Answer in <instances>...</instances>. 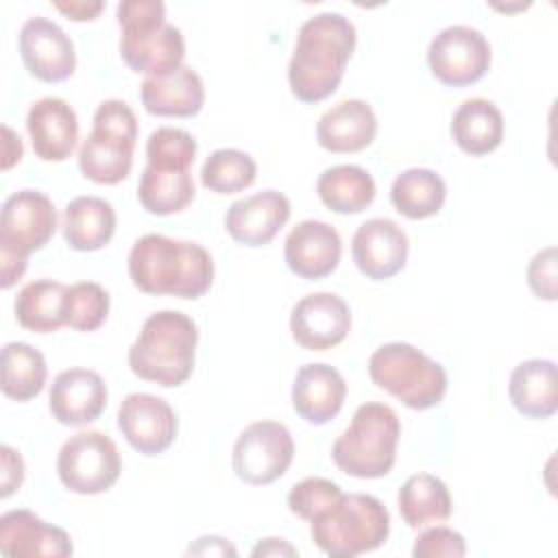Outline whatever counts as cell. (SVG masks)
<instances>
[{"mask_svg": "<svg viewBox=\"0 0 558 558\" xmlns=\"http://www.w3.org/2000/svg\"><path fill=\"white\" fill-rule=\"evenodd\" d=\"M355 39V26L342 13H318L301 24L288 65V83L296 100L316 105L338 89Z\"/></svg>", "mask_w": 558, "mask_h": 558, "instance_id": "6da1fadb", "label": "cell"}, {"mask_svg": "<svg viewBox=\"0 0 558 558\" xmlns=\"http://www.w3.org/2000/svg\"><path fill=\"white\" fill-rule=\"evenodd\" d=\"M129 277L146 294L198 299L214 281V259L196 242L146 233L129 253Z\"/></svg>", "mask_w": 558, "mask_h": 558, "instance_id": "7a4b0ae2", "label": "cell"}, {"mask_svg": "<svg viewBox=\"0 0 558 558\" xmlns=\"http://www.w3.org/2000/svg\"><path fill=\"white\" fill-rule=\"evenodd\" d=\"M196 140L174 126H159L146 140V168L137 183V198L148 214L170 216L183 211L196 196L192 163Z\"/></svg>", "mask_w": 558, "mask_h": 558, "instance_id": "3957f363", "label": "cell"}, {"mask_svg": "<svg viewBox=\"0 0 558 558\" xmlns=\"http://www.w3.org/2000/svg\"><path fill=\"white\" fill-rule=\"evenodd\" d=\"M198 329L196 323L179 310H159L150 314L140 336L129 349V366L140 379L163 388L181 386L194 371Z\"/></svg>", "mask_w": 558, "mask_h": 558, "instance_id": "277c9868", "label": "cell"}, {"mask_svg": "<svg viewBox=\"0 0 558 558\" xmlns=\"http://www.w3.org/2000/svg\"><path fill=\"white\" fill-rule=\"evenodd\" d=\"M122 28L120 57L137 74L166 76L183 65V33L166 22L161 0H122L116 9Z\"/></svg>", "mask_w": 558, "mask_h": 558, "instance_id": "5b68a950", "label": "cell"}, {"mask_svg": "<svg viewBox=\"0 0 558 558\" xmlns=\"http://www.w3.org/2000/svg\"><path fill=\"white\" fill-rule=\"evenodd\" d=\"M314 545L331 558H353L384 545L390 532L386 506L364 493L340 495L336 504L310 521Z\"/></svg>", "mask_w": 558, "mask_h": 558, "instance_id": "8992f818", "label": "cell"}, {"mask_svg": "<svg viewBox=\"0 0 558 558\" xmlns=\"http://www.w3.org/2000/svg\"><path fill=\"white\" fill-rule=\"evenodd\" d=\"M401 423L386 403H362L351 425L336 438L331 458L340 471L360 480H375L390 473L397 460Z\"/></svg>", "mask_w": 558, "mask_h": 558, "instance_id": "52a82bcc", "label": "cell"}, {"mask_svg": "<svg viewBox=\"0 0 558 558\" xmlns=\"http://www.w3.org/2000/svg\"><path fill=\"white\" fill-rule=\"evenodd\" d=\"M92 122L78 148V168L94 183L116 185L129 177L133 166L137 118L124 100L111 98L98 105Z\"/></svg>", "mask_w": 558, "mask_h": 558, "instance_id": "ba28073f", "label": "cell"}, {"mask_svg": "<svg viewBox=\"0 0 558 558\" xmlns=\"http://www.w3.org/2000/svg\"><path fill=\"white\" fill-rule=\"evenodd\" d=\"M368 375L412 410L436 408L447 392L445 368L408 342L381 344L368 360Z\"/></svg>", "mask_w": 558, "mask_h": 558, "instance_id": "9c48e42d", "label": "cell"}, {"mask_svg": "<svg viewBox=\"0 0 558 558\" xmlns=\"http://www.w3.org/2000/svg\"><path fill=\"white\" fill-rule=\"evenodd\" d=\"M122 471L116 442L102 432H78L68 438L57 456L61 484L76 495L109 490Z\"/></svg>", "mask_w": 558, "mask_h": 558, "instance_id": "30bf717a", "label": "cell"}, {"mask_svg": "<svg viewBox=\"0 0 558 558\" xmlns=\"http://www.w3.org/2000/svg\"><path fill=\"white\" fill-rule=\"evenodd\" d=\"M294 458V440L283 423L255 421L233 445L231 464L244 484L266 486L279 480Z\"/></svg>", "mask_w": 558, "mask_h": 558, "instance_id": "8fae6325", "label": "cell"}, {"mask_svg": "<svg viewBox=\"0 0 558 558\" xmlns=\"http://www.w3.org/2000/svg\"><path fill=\"white\" fill-rule=\"evenodd\" d=\"M427 63L442 85L466 87L488 72L490 44L477 28L453 24L429 41Z\"/></svg>", "mask_w": 558, "mask_h": 558, "instance_id": "7c38bea8", "label": "cell"}, {"mask_svg": "<svg viewBox=\"0 0 558 558\" xmlns=\"http://www.w3.org/2000/svg\"><path fill=\"white\" fill-rule=\"evenodd\" d=\"M57 231V209L39 190H20L2 203L0 248L28 257L44 248Z\"/></svg>", "mask_w": 558, "mask_h": 558, "instance_id": "4fadbf2b", "label": "cell"}, {"mask_svg": "<svg viewBox=\"0 0 558 558\" xmlns=\"http://www.w3.org/2000/svg\"><path fill=\"white\" fill-rule=\"evenodd\" d=\"M20 57L31 76L44 83H61L76 70L72 39L61 26L46 17H28L17 37Z\"/></svg>", "mask_w": 558, "mask_h": 558, "instance_id": "5bb4252c", "label": "cell"}, {"mask_svg": "<svg viewBox=\"0 0 558 558\" xmlns=\"http://www.w3.org/2000/svg\"><path fill=\"white\" fill-rule=\"evenodd\" d=\"M118 427L142 456L163 453L177 438V414L170 403L148 392H131L118 408Z\"/></svg>", "mask_w": 558, "mask_h": 558, "instance_id": "9a60e30c", "label": "cell"}, {"mask_svg": "<svg viewBox=\"0 0 558 558\" xmlns=\"http://www.w3.org/2000/svg\"><path fill=\"white\" fill-rule=\"evenodd\" d=\"M351 329V310L342 296L316 292L303 296L290 314V331L299 347L327 351L340 344Z\"/></svg>", "mask_w": 558, "mask_h": 558, "instance_id": "2e32d148", "label": "cell"}, {"mask_svg": "<svg viewBox=\"0 0 558 558\" xmlns=\"http://www.w3.org/2000/svg\"><path fill=\"white\" fill-rule=\"evenodd\" d=\"M410 242L405 231L390 218H371L362 222L351 242V255L357 270L375 281H384L403 270Z\"/></svg>", "mask_w": 558, "mask_h": 558, "instance_id": "e0dca14e", "label": "cell"}, {"mask_svg": "<svg viewBox=\"0 0 558 558\" xmlns=\"http://www.w3.org/2000/svg\"><path fill=\"white\" fill-rule=\"evenodd\" d=\"M107 384L89 368L61 371L48 395V408L52 416L68 427H81L94 423L107 408Z\"/></svg>", "mask_w": 558, "mask_h": 558, "instance_id": "ac0fdd59", "label": "cell"}, {"mask_svg": "<svg viewBox=\"0 0 558 558\" xmlns=\"http://www.w3.org/2000/svg\"><path fill=\"white\" fill-rule=\"evenodd\" d=\"M290 218V201L277 190H264L233 201L225 214L227 233L244 246H264L275 240Z\"/></svg>", "mask_w": 558, "mask_h": 558, "instance_id": "d6986e66", "label": "cell"}, {"mask_svg": "<svg viewBox=\"0 0 558 558\" xmlns=\"http://www.w3.org/2000/svg\"><path fill=\"white\" fill-rule=\"evenodd\" d=\"M342 255V242L338 231L323 220H303L286 238L283 257L288 268L301 279L329 277Z\"/></svg>", "mask_w": 558, "mask_h": 558, "instance_id": "ffe728a7", "label": "cell"}, {"mask_svg": "<svg viewBox=\"0 0 558 558\" xmlns=\"http://www.w3.org/2000/svg\"><path fill=\"white\" fill-rule=\"evenodd\" d=\"M0 551L13 558H65L74 547L65 530L41 521L31 510H11L0 517Z\"/></svg>", "mask_w": 558, "mask_h": 558, "instance_id": "44dd1931", "label": "cell"}, {"mask_svg": "<svg viewBox=\"0 0 558 558\" xmlns=\"http://www.w3.org/2000/svg\"><path fill=\"white\" fill-rule=\"evenodd\" d=\"M26 131L35 155L41 161H65L78 142V120L74 109L54 96L37 100L26 116Z\"/></svg>", "mask_w": 558, "mask_h": 558, "instance_id": "7402d4cb", "label": "cell"}, {"mask_svg": "<svg viewBox=\"0 0 558 558\" xmlns=\"http://www.w3.org/2000/svg\"><path fill=\"white\" fill-rule=\"evenodd\" d=\"M347 384L329 364H305L292 384V408L310 425H325L344 405Z\"/></svg>", "mask_w": 558, "mask_h": 558, "instance_id": "603a6c76", "label": "cell"}, {"mask_svg": "<svg viewBox=\"0 0 558 558\" xmlns=\"http://www.w3.org/2000/svg\"><path fill=\"white\" fill-rule=\"evenodd\" d=\"M377 118L366 100L351 98L327 109L316 124V140L329 153H357L373 144Z\"/></svg>", "mask_w": 558, "mask_h": 558, "instance_id": "cb8c5ba5", "label": "cell"}, {"mask_svg": "<svg viewBox=\"0 0 558 558\" xmlns=\"http://www.w3.org/2000/svg\"><path fill=\"white\" fill-rule=\"evenodd\" d=\"M140 98L150 116L192 118L203 109L205 87L192 68L181 65L172 74L144 78Z\"/></svg>", "mask_w": 558, "mask_h": 558, "instance_id": "d4e9b609", "label": "cell"}, {"mask_svg": "<svg viewBox=\"0 0 558 558\" xmlns=\"http://www.w3.org/2000/svg\"><path fill=\"white\" fill-rule=\"evenodd\" d=\"M514 410L527 418H549L558 410V377L551 360H525L514 366L508 381Z\"/></svg>", "mask_w": 558, "mask_h": 558, "instance_id": "484cf974", "label": "cell"}, {"mask_svg": "<svg viewBox=\"0 0 558 558\" xmlns=\"http://www.w3.org/2000/svg\"><path fill=\"white\" fill-rule=\"evenodd\" d=\"M61 231L70 248L81 253L100 251L116 233L113 205L100 196H76L65 205Z\"/></svg>", "mask_w": 558, "mask_h": 558, "instance_id": "4316f807", "label": "cell"}, {"mask_svg": "<svg viewBox=\"0 0 558 558\" xmlns=\"http://www.w3.org/2000/svg\"><path fill=\"white\" fill-rule=\"evenodd\" d=\"M449 131L462 153L482 157L501 144L504 116L495 102L486 98H469L456 109Z\"/></svg>", "mask_w": 558, "mask_h": 558, "instance_id": "83f0119b", "label": "cell"}, {"mask_svg": "<svg viewBox=\"0 0 558 558\" xmlns=\"http://www.w3.org/2000/svg\"><path fill=\"white\" fill-rule=\"evenodd\" d=\"M401 519L412 527H427L451 517V495L447 484L432 473L410 475L397 495Z\"/></svg>", "mask_w": 558, "mask_h": 558, "instance_id": "f1b7e54d", "label": "cell"}, {"mask_svg": "<svg viewBox=\"0 0 558 558\" xmlns=\"http://www.w3.org/2000/svg\"><path fill=\"white\" fill-rule=\"evenodd\" d=\"M316 192L320 203L336 214H360L375 198L373 177L353 163L327 168L318 181Z\"/></svg>", "mask_w": 558, "mask_h": 558, "instance_id": "f546056e", "label": "cell"}, {"mask_svg": "<svg viewBox=\"0 0 558 558\" xmlns=\"http://www.w3.org/2000/svg\"><path fill=\"white\" fill-rule=\"evenodd\" d=\"M445 198L447 185L442 177L429 168H410L397 174L390 187V203L410 220L436 216L442 209Z\"/></svg>", "mask_w": 558, "mask_h": 558, "instance_id": "4dcf8cb0", "label": "cell"}, {"mask_svg": "<svg viewBox=\"0 0 558 558\" xmlns=\"http://www.w3.org/2000/svg\"><path fill=\"white\" fill-rule=\"evenodd\" d=\"M68 286L52 279L26 283L13 303L17 323L35 333H52L65 325L63 299Z\"/></svg>", "mask_w": 558, "mask_h": 558, "instance_id": "1f68e13d", "label": "cell"}, {"mask_svg": "<svg viewBox=\"0 0 558 558\" xmlns=\"http://www.w3.org/2000/svg\"><path fill=\"white\" fill-rule=\"evenodd\" d=\"M48 368L44 355L26 342H7L2 347V395L26 403L35 399L46 384Z\"/></svg>", "mask_w": 558, "mask_h": 558, "instance_id": "d6a6232c", "label": "cell"}, {"mask_svg": "<svg viewBox=\"0 0 558 558\" xmlns=\"http://www.w3.org/2000/svg\"><path fill=\"white\" fill-rule=\"evenodd\" d=\"M257 177L255 159L238 148H218L214 150L203 168L201 183L216 194H235L253 185Z\"/></svg>", "mask_w": 558, "mask_h": 558, "instance_id": "836d02e7", "label": "cell"}, {"mask_svg": "<svg viewBox=\"0 0 558 558\" xmlns=\"http://www.w3.org/2000/svg\"><path fill=\"white\" fill-rule=\"evenodd\" d=\"M109 314V292L94 281L68 286L63 299L65 325L76 331H96Z\"/></svg>", "mask_w": 558, "mask_h": 558, "instance_id": "e575fe53", "label": "cell"}, {"mask_svg": "<svg viewBox=\"0 0 558 558\" xmlns=\"http://www.w3.org/2000/svg\"><path fill=\"white\" fill-rule=\"evenodd\" d=\"M342 490L336 482L325 477H305L294 484L288 493V508L292 514L312 521L316 514L327 510L340 499Z\"/></svg>", "mask_w": 558, "mask_h": 558, "instance_id": "d590c367", "label": "cell"}, {"mask_svg": "<svg viewBox=\"0 0 558 558\" xmlns=\"http://www.w3.org/2000/svg\"><path fill=\"white\" fill-rule=\"evenodd\" d=\"M464 554H466L464 536L445 525H436L421 532L412 547L414 558H440V556L460 558Z\"/></svg>", "mask_w": 558, "mask_h": 558, "instance_id": "8d00e7d4", "label": "cell"}, {"mask_svg": "<svg viewBox=\"0 0 558 558\" xmlns=\"http://www.w3.org/2000/svg\"><path fill=\"white\" fill-rule=\"evenodd\" d=\"M556 248L547 246L538 251L527 264V286L530 290L545 301H556L558 296V268H556Z\"/></svg>", "mask_w": 558, "mask_h": 558, "instance_id": "74e56055", "label": "cell"}, {"mask_svg": "<svg viewBox=\"0 0 558 558\" xmlns=\"http://www.w3.org/2000/svg\"><path fill=\"white\" fill-rule=\"evenodd\" d=\"M0 456H2V490H0V495H2V499H7L24 482V460L9 445L0 447Z\"/></svg>", "mask_w": 558, "mask_h": 558, "instance_id": "f35d334b", "label": "cell"}, {"mask_svg": "<svg viewBox=\"0 0 558 558\" xmlns=\"http://www.w3.org/2000/svg\"><path fill=\"white\" fill-rule=\"evenodd\" d=\"M26 259L28 257H24V255L0 248V288L2 290H9L24 275Z\"/></svg>", "mask_w": 558, "mask_h": 558, "instance_id": "ab89813d", "label": "cell"}, {"mask_svg": "<svg viewBox=\"0 0 558 558\" xmlns=\"http://www.w3.org/2000/svg\"><path fill=\"white\" fill-rule=\"evenodd\" d=\"M54 9L61 11L68 20L89 22L98 17V13L105 9V2H54Z\"/></svg>", "mask_w": 558, "mask_h": 558, "instance_id": "60d3db41", "label": "cell"}, {"mask_svg": "<svg viewBox=\"0 0 558 558\" xmlns=\"http://www.w3.org/2000/svg\"><path fill=\"white\" fill-rule=\"evenodd\" d=\"M187 554H194V556H235L238 551L222 536H201L194 545H190Z\"/></svg>", "mask_w": 558, "mask_h": 558, "instance_id": "b9f144b4", "label": "cell"}, {"mask_svg": "<svg viewBox=\"0 0 558 558\" xmlns=\"http://www.w3.org/2000/svg\"><path fill=\"white\" fill-rule=\"evenodd\" d=\"M2 135H4V142H2V170H9V168H13L22 159L24 146H22L20 135H15L7 124L2 126Z\"/></svg>", "mask_w": 558, "mask_h": 558, "instance_id": "7bdbcfd3", "label": "cell"}, {"mask_svg": "<svg viewBox=\"0 0 558 558\" xmlns=\"http://www.w3.org/2000/svg\"><path fill=\"white\" fill-rule=\"evenodd\" d=\"M251 556H296V549L283 538H264L253 547Z\"/></svg>", "mask_w": 558, "mask_h": 558, "instance_id": "ee69618b", "label": "cell"}]
</instances>
